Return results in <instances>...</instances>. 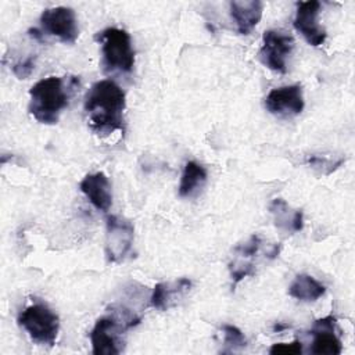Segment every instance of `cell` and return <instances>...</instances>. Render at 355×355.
I'll return each mask as SVG.
<instances>
[{
	"instance_id": "obj_23",
	"label": "cell",
	"mask_w": 355,
	"mask_h": 355,
	"mask_svg": "<svg viewBox=\"0 0 355 355\" xmlns=\"http://www.w3.org/2000/svg\"><path fill=\"white\" fill-rule=\"evenodd\" d=\"M29 35H31L32 37H35L36 40H39V42H42V40H43V33H42L39 29H36V28L29 29Z\"/></svg>"
},
{
	"instance_id": "obj_1",
	"label": "cell",
	"mask_w": 355,
	"mask_h": 355,
	"mask_svg": "<svg viewBox=\"0 0 355 355\" xmlns=\"http://www.w3.org/2000/svg\"><path fill=\"white\" fill-rule=\"evenodd\" d=\"M83 107L89 126L97 135L107 136L115 130H125V92L114 80L103 79L93 83Z\"/></svg>"
},
{
	"instance_id": "obj_21",
	"label": "cell",
	"mask_w": 355,
	"mask_h": 355,
	"mask_svg": "<svg viewBox=\"0 0 355 355\" xmlns=\"http://www.w3.org/2000/svg\"><path fill=\"white\" fill-rule=\"evenodd\" d=\"M35 68V57H26L22 61H18L12 65V72L19 79H26Z\"/></svg>"
},
{
	"instance_id": "obj_17",
	"label": "cell",
	"mask_w": 355,
	"mask_h": 355,
	"mask_svg": "<svg viewBox=\"0 0 355 355\" xmlns=\"http://www.w3.org/2000/svg\"><path fill=\"white\" fill-rule=\"evenodd\" d=\"M326 293L324 284L312 277L311 275H297L288 287V294L304 302H313Z\"/></svg>"
},
{
	"instance_id": "obj_3",
	"label": "cell",
	"mask_w": 355,
	"mask_h": 355,
	"mask_svg": "<svg viewBox=\"0 0 355 355\" xmlns=\"http://www.w3.org/2000/svg\"><path fill=\"white\" fill-rule=\"evenodd\" d=\"M101 44L104 69L108 72L128 73L135 67V50L130 36L119 28H107L96 35Z\"/></svg>"
},
{
	"instance_id": "obj_6",
	"label": "cell",
	"mask_w": 355,
	"mask_h": 355,
	"mask_svg": "<svg viewBox=\"0 0 355 355\" xmlns=\"http://www.w3.org/2000/svg\"><path fill=\"white\" fill-rule=\"evenodd\" d=\"M294 49V39L291 35L283 31L269 29L262 36V46L258 51V57L269 69L286 73L287 58Z\"/></svg>"
},
{
	"instance_id": "obj_11",
	"label": "cell",
	"mask_w": 355,
	"mask_h": 355,
	"mask_svg": "<svg viewBox=\"0 0 355 355\" xmlns=\"http://www.w3.org/2000/svg\"><path fill=\"white\" fill-rule=\"evenodd\" d=\"M263 241L259 234L250 236L244 243L234 247L233 261L229 263L230 277L236 286L243 279L255 275V258L261 251Z\"/></svg>"
},
{
	"instance_id": "obj_16",
	"label": "cell",
	"mask_w": 355,
	"mask_h": 355,
	"mask_svg": "<svg viewBox=\"0 0 355 355\" xmlns=\"http://www.w3.org/2000/svg\"><path fill=\"white\" fill-rule=\"evenodd\" d=\"M269 211L273 215L275 225L277 229L284 232H300L304 227V216L301 209H291L290 205L283 198H275L270 205Z\"/></svg>"
},
{
	"instance_id": "obj_9",
	"label": "cell",
	"mask_w": 355,
	"mask_h": 355,
	"mask_svg": "<svg viewBox=\"0 0 355 355\" xmlns=\"http://www.w3.org/2000/svg\"><path fill=\"white\" fill-rule=\"evenodd\" d=\"M320 11V3L318 0H308L297 3V11L294 18V28L311 46H320L326 40V31L319 25L318 15Z\"/></svg>"
},
{
	"instance_id": "obj_2",
	"label": "cell",
	"mask_w": 355,
	"mask_h": 355,
	"mask_svg": "<svg viewBox=\"0 0 355 355\" xmlns=\"http://www.w3.org/2000/svg\"><path fill=\"white\" fill-rule=\"evenodd\" d=\"M73 82L76 79L71 83ZM71 83L60 76H49L36 82L29 89V114L40 123H57L61 111L68 105Z\"/></svg>"
},
{
	"instance_id": "obj_14",
	"label": "cell",
	"mask_w": 355,
	"mask_h": 355,
	"mask_svg": "<svg viewBox=\"0 0 355 355\" xmlns=\"http://www.w3.org/2000/svg\"><path fill=\"white\" fill-rule=\"evenodd\" d=\"M263 4L259 0L230 1V15L240 35H248L262 18Z\"/></svg>"
},
{
	"instance_id": "obj_22",
	"label": "cell",
	"mask_w": 355,
	"mask_h": 355,
	"mask_svg": "<svg viewBox=\"0 0 355 355\" xmlns=\"http://www.w3.org/2000/svg\"><path fill=\"white\" fill-rule=\"evenodd\" d=\"M306 162L311 165V166H320V168H329L327 171H329V175L334 171V169H337L343 162H344V159H338L337 162H331L330 159H327V158H324V157H319V155H311L308 159H306Z\"/></svg>"
},
{
	"instance_id": "obj_12",
	"label": "cell",
	"mask_w": 355,
	"mask_h": 355,
	"mask_svg": "<svg viewBox=\"0 0 355 355\" xmlns=\"http://www.w3.org/2000/svg\"><path fill=\"white\" fill-rule=\"evenodd\" d=\"M337 319L331 315L315 320L311 334H312V354H330L338 355L343 351L341 340L337 336Z\"/></svg>"
},
{
	"instance_id": "obj_7",
	"label": "cell",
	"mask_w": 355,
	"mask_h": 355,
	"mask_svg": "<svg viewBox=\"0 0 355 355\" xmlns=\"http://www.w3.org/2000/svg\"><path fill=\"white\" fill-rule=\"evenodd\" d=\"M128 330L118 316H103L97 319L92 331V351L94 355H115L122 351L121 334Z\"/></svg>"
},
{
	"instance_id": "obj_4",
	"label": "cell",
	"mask_w": 355,
	"mask_h": 355,
	"mask_svg": "<svg viewBox=\"0 0 355 355\" xmlns=\"http://www.w3.org/2000/svg\"><path fill=\"white\" fill-rule=\"evenodd\" d=\"M18 324L39 345H54L58 330V316L44 304H32L18 315Z\"/></svg>"
},
{
	"instance_id": "obj_5",
	"label": "cell",
	"mask_w": 355,
	"mask_h": 355,
	"mask_svg": "<svg viewBox=\"0 0 355 355\" xmlns=\"http://www.w3.org/2000/svg\"><path fill=\"white\" fill-rule=\"evenodd\" d=\"M135 227L130 220L119 215H108L105 219V255L108 262H122L132 250Z\"/></svg>"
},
{
	"instance_id": "obj_10",
	"label": "cell",
	"mask_w": 355,
	"mask_h": 355,
	"mask_svg": "<svg viewBox=\"0 0 355 355\" xmlns=\"http://www.w3.org/2000/svg\"><path fill=\"white\" fill-rule=\"evenodd\" d=\"M302 87L300 85H290L272 89L265 97V108L280 116H294L304 110Z\"/></svg>"
},
{
	"instance_id": "obj_13",
	"label": "cell",
	"mask_w": 355,
	"mask_h": 355,
	"mask_svg": "<svg viewBox=\"0 0 355 355\" xmlns=\"http://www.w3.org/2000/svg\"><path fill=\"white\" fill-rule=\"evenodd\" d=\"M79 189L96 209L107 212L111 208L112 193L110 180L105 173L96 172L86 175L79 183Z\"/></svg>"
},
{
	"instance_id": "obj_20",
	"label": "cell",
	"mask_w": 355,
	"mask_h": 355,
	"mask_svg": "<svg viewBox=\"0 0 355 355\" xmlns=\"http://www.w3.org/2000/svg\"><path fill=\"white\" fill-rule=\"evenodd\" d=\"M302 352V344L301 341H293V343H276L269 348V354L272 355H298Z\"/></svg>"
},
{
	"instance_id": "obj_8",
	"label": "cell",
	"mask_w": 355,
	"mask_h": 355,
	"mask_svg": "<svg viewBox=\"0 0 355 355\" xmlns=\"http://www.w3.org/2000/svg\"><path fill=\"white\" fill-rule=\"evenodd\" d=\"M43 32L58 37L62 43L73 44L79 36L75 11L69 7L47 8L40 15Z\"/></svg>"
},
{
	"instance_id": "obj_19",
	"label": "cell",
	"mask_w": 355,
	"mask_h": 355,
	"mask_svg": "<svg viewBox=\"0 0 355 355\" xmlns=\"http://www.w3.org/2000/svg\"><path fill=\"white\" fill-rule=\"evenodd\" d=\"M222 333H223V345H225L223 352H234L247 345V338L239 327L233 324H223Z\"/></svg>"
},
{
	"instance_id": "obj_18",
	"label": "cell",
	"mask_w": 355,
	"mask_h": 355,
	"mask_svg": "<svg viewBox=\"0 0 355 355\" xmlns=\"http://www.w3.org/2000/svg\"><path fill=\"white\" fill-rule=\"evenodd\" d=\"M208 173L207 169L196 161H189L184 165L180 183H179V196L180 197H193L207 182Z\"/></svg>"
},
{
	"instance_id": "obj_15",
	"label": "cell",
	"mask_w": 355,
	"mask_h": 355,
	"mask_svg": "<svg viewBox=\"0 0 355 355\" xmlns=\"http://www.w3.org/2000/svg\"><path fill=\"white\" fill-rule=\"evenodd\" d=\"M191 284V280L187 277H180L173 282L157 283L150 295V305L155 309L165 311L173 305L178 298L190 291Z\"/></svg>"
}]
</instances>
